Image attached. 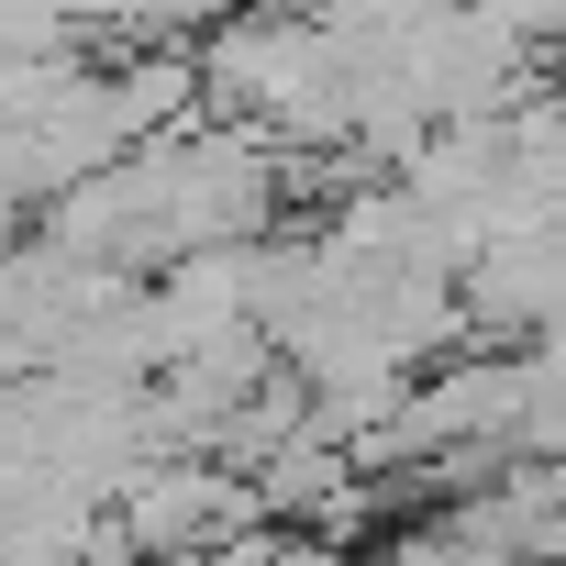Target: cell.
I'll list each match as a JSON object with an SVG mask.
<instances>
[{
    "label": "cell",
    "mask_w": 566,
    "mask_h": 566,
    "mask_svg": "<svg viewBox=\"0 0 566 566\" xmlns=\"http://www.w3.org/2000/svg\"><path fill=\"white\" fill-rule=\"evenodd\" d=\"M389 566H522L511 544H500V522H478V511H455V522H422Z\"/></svg>",
    "instance_id": "obj_1"
}]
</instances>
